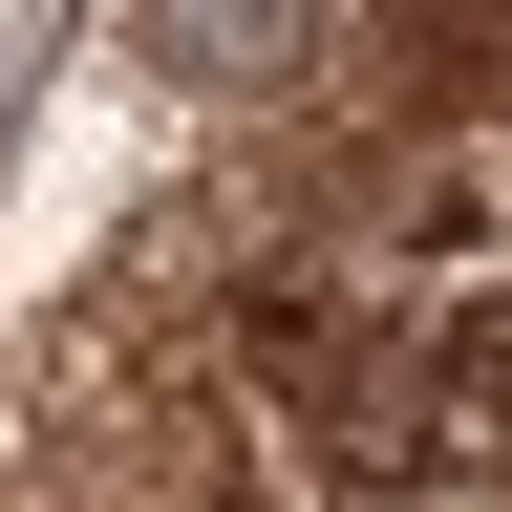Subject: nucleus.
I'll use <instances>...</instances> for the list:
<instances>
[{"label":"nucleus","mask_w":512,"mask_h":512,"mask_svg":"<svg viewBox=\"0 0 512 512\" xmlns=\"http://www.w3.org/2000/svg\"><path fill=\"white\" fill-rule=\"evenodd\" d=\"M320 22H342V0H128V64L192 86V107H256V86L320 64Z\"/></svg>","instance_id":"nucleus-1"}]
</instances>
